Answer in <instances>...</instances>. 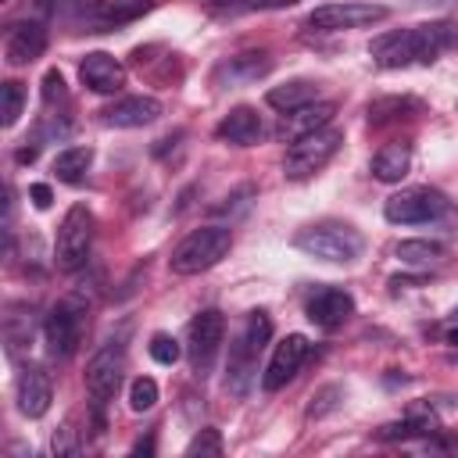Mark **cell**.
<instances>
[{
  "label": "cell",
  "instance_id": "5",
  "mask_svg": "<svg viewBox=\"0 0 458 458\" xmlns=\"http://www.w3.org/2000/svg\"><path fill=\"white\" fill-rule=\"evenodd\" d=\"M93 243V211L86 204H72L57 225V243H54V261L64 272H75L86 265Z\"/></svg>",
  "mask_w": 458,
  "mask_h": 458
},
{
  "label": "cell",
  "instance_id": "27",
  "mask_svg": "<svg viewBox=\"0 0 458 458\" xmlns=\"http://www.w3.org/2000/svg\"><path fill=\"white\" fill-rule=\"evenodd\" d=\"M21 107H25V89H21V82L7 79V82L0 86V114H4L0 122H4V129H11V125L18 122Z\"/></svg>",
  "mask_w": 458,
  "mask_h": 458
},
{
  "label": "cell",
  "instance_id": "34",
  "mask_svg": "<svg viewBox=\"0 0 458 458\" xmlns=\"http://www.w3.org/2000/svg\"><path fill=\"white\" fill-rule=\"evenodd\" d=\"M340 394H344L340 386H326V390H318V394L311 397V408H308V415H311V419L326 415L329 408H336V401H333V397H340Z\"/></svg>",
  "mask_w": 458,
  "mask_h": 458
},
{
  "label": "cell",
  "instance_id": "8",
  "mask_svg": "<svg viewBox=\"0 0 458 458\" xmlns=\"http://www.w3.org/2000/svg\"><path fill=\"white\" fill-rule=\"evenodd\" d=\"M222 340H225V315L222 311L208 308V311L193 315V322L186 329V358H190L193 376H208L211 372Z\"/></svg>",
  "mask_w": 458,
  "mask_h": 458
},
{
  "label": "cell",
  "instance_id": "25",
  "mask_svg": "<svg viewBox=\"0 0 458 458\" xmlns=\"http://www.w3.org/2000/svg\"><path fill=\"white\" fill-rule=\"evenodd\" d=\"M89 165H93V147H64L54 157V175L61 182H82V175L89 172Z\"/></svg>",
  "mask_w": 458,
  "mask_h": 458
},
{
  "label": "cell",
  "instance_id": "28",
  "mask_svg": "<svg viewBox=\"0 0 458 458\" xmlns=\"http://www.w3.org/2000/svg\"><path fill=\"white\" fill-rule=\"evenodd\" d=\"M433 433V419H404V422H390L379 429V440H408V437H422Z\"/></svg>",
  "mask_w": 458,
  "mask_h": 458
},
{
  "label": "cell",
  "instance_id": "24",
  "mask_svg": "<svg viewBox=\"0 0 458 458\" xmlns=\"http://www.w3.org/2000/svg\"><path fill=\"white\" fill-rule=\"evenodd\" d=\"M394 254L401 258V265H411V268H433L444 261V243L437 240H401L394 247Z\"/></svg>",
  "mask_w": 458,
  "mask_h": 458
},
{
  "label": "cell",
  "instance_id": "23",
  "mask_svg": "<svg viewBox=\"0 0 458 458\" xmlns=\"http://www.w3.org/2000/svg\"><path fill=\"white\" fill-rule=\"evenodd\" d=\"M272 340V318H268V311H250L247 318H243V329H240V336L233 340L240 351H247L250 358H258L261 351H265V344Z\"/></svg>",
  "mask_w": 458,
  "mask_h": 458
},
{
  "label": "cell",
  "instance_id": "15",
  "mask_svg": "<svg viewBox=\"0 0 458 458\" xmlns=\"http://www.w3.org/2000/svg\"><path fill=\"white\" fill-rule=\"evenodd\" d=\"M79 79H82V86H89L93 93H118V89L125 86V68H122L118 57H111V54H104V50H93V54L82 57Z\"/></svg>",
  "mask_w": 458,
  "mask_h": 458
},
{
  "label": "cell",
  "instance_id": "32",
  "mask_svg": "<svg viewBox=\"0 0 458 458\" xmlns=\"http://www.w3.org/2000/svg\"><path fill=\"white\" fill-rule=\"evenodd\" d=\"M64 100H68L64 75H61L57 68H50V72L43 75V104H47V107H54V104H64Z\"/></svg>",
  "mask_w": 458,
  "mask_h": 458
},
{
  "label": "cell",
  "instance_id": "35",
  "mask_svg": "<svg viewBox=\"0 0 458 458\" xmlns=\"http://www.w3.org/2000/svg\"><path fill=\"white\" fill-rule=\"evenodd\" d=\"M29 197H32V204H36L39 211H47V208H50V200H54V193H50V186H47V182H32V186H29Z\"/></svg>",
  "mask_w": 458,
  "mask_h": 458
},
{
  "label": "cell",
  "instance_id": "17",
  "mask_svg": "<svg viewBox=\"0 0 458 458\" xmlns=\"http://www.w3.org/2000/svg\"><path fill=\"white\" fill-rule=\"evenodd\" d=\"M47 50V29L43 21H21L7 32V43H4V57L11 68H21V64H32L36 57H43Z\"/></svg>",
  "mask_w": 458,
  "mask_h": 458
},
{
  "label": "cell",
  "instance_id": "9",
  "mask_svg": "<svg viewBox=\"0 0 458 458\" xmlns=\"http://www.w3.org/2000/svg\"><path fill=\"white\" fill-rule=\"evenodd\" d=\"M122 372H125V347L122 344H104L89 361H86V394L93 401V408L100 411L122 386Z\"/></svg>",
  "mask_w": 458,
  "mask_h": 458
},
{
  "label": "cell",
  "instance_id": "18",
  "mask_svg": "<svg viewBox=\"0 0 458 458\" xmlns=\"http://www.w3.org/2000/svg\"><path fill=\"white\" fill-rule=\"evenodd\" d=\"M143 11H150V0H97L86 11V21H89V32H104V29L140 18Z\"/></svg>",
  "mask_w": 458,
  "mask_h": 458
},
{
  "label": "cell",
  "instance_id": "13",
  "mask_svg": "<svg viewBox=\"0 0 458 458\" xmlns=\"http://www.w3.org/2000/svg\"><path fill=\"white\" fill-rule=\"evenodd\" d=\"M14 394H18V411L25 419H43L50 411V401H54V386H50V376L43 365H21L18 372V383H14Z\"/></svg>",
  "mask_w": 458,
  "mask_h": 458
},
{
  "label": "cell",
  "instance_id": "14",
  "mask_svg": "<svg viewBox=\"0 0 458 458\" xmlns=\"http://www.w3.org/2000/svg\"><path fill=\"white\" fill-rule=\"evenodd\" d=\"M157 114H161V100L136 93V97H122V100H114L111 107H104V111H100V122L111 125V129H143V125H150Z\"/></svg>",
  "mask_w": 458,
  "mask_h": 458
},
{
  "label": "cell",
  "instance_id": "21",
  "mask_svg": "<svg viewBox=\"0 0 458 458\" xmlns=\"http://www.w3.org/2000/svg\"><path fill=\"white\" fill-rule=\"evenodd\" d=\"M311 100H318V82H311V79H290V82L272 86V89L265 93V104L276 107L279 114L297 111V107H304V104H311Z\"/></svg>",
  "mask_w": 458,
  "mask_h": 458
},
{
  "label": "cell",
  "instance_id": "4",
  "mask_svg": "<svg viewBox=\"0 0 458 458\" xmlns=\"http://www.w3.org/2000/svg\"><path fill=\"white\" fill-rule=\"evenodd\" d=\"M340 147H344V132L333 125H322V129L290 143V150L283 157V175L286 179H311L315 172H322L336 157Z\"/></svg>",
  "mask_w": 458,
  "mask_h": 458
},
{
  "label": "cell",
  "instance_id": "36",
  "mask_svg": "<svg viewBox=\"0 0 458 458\" xmlns=\"http://www.w3.org/2000/svg\"><path fill=\"white\" fill-rule=\"evenodd\" d=\"M132 451H136V454H150V451H154V437H147V440H140V444H136Z\"/></svg>",
  "mask_w": 458,
  "mask_h": 458
},
{
  "label": "cell",
  "instance_id": "11",
  "mask_svg": "<svg viewBox=\"0 0 458 458\" xmlns=\"http://www.w3.org/2000/svg\"><path fill=\"white\" fill-rule=\"evenodd\" d=\"M308 354H311L308 336L290 333L286 340H279L276 351H272V358H268V365H265V372H261V386H265L268 394L283 390V386L301 372V365L308 361Z\"/></svg>",
  "mask_w": 458,
  "mask_h": 458
},
{
  "label": "cell",
  "instance_id": "10",
  "mask_svg": "<svg viewBox=\"0 0 458 458\" xmlns=\"http://www.w3.org/2000/svg\"><path fill=\"white\" fill-rule=\"evenodd\" d=\"M390 11L383 4H365V0H344V4H322L308 14V25L318 32H344V29H361L383 21Z\"/></svg>",
  "mask_w": 458,
  "mask_h": 458
},
{
  "label": "cell",
  "instance_id": "19",
  "mask_svg": "<svg viewBox=\"0 0 458 458\" xmlns=\"http://www.w3.org/2000/svg\"><path fill=\"white\" fill-rule=\"evenodd\" d=\"M215 136L225 140V143H236V147H250V143L261 140V118H258L254 107L240 104V107H233V111L215 125Z\"/></svg>",
  "mask_w": 458,
  "mask_h": 458
},
{
  "label": "cell",
  "instance_id": "31",
  "mask_svg": "<svg viewBox=\"0 0 458 458\" xmlns=\"http://www.w3.org/2000/svg\"><path fill=\"white\" fill-rule=\"evenodd\" d=\"M186 454H190V458H197V454H200V458H218V454H222V433L211 429V426L200 429V433L186 444Z\"/></svg>",
  "mask_w": 458,
  "mask_h": 458
},
{
  "label": "cell",
  "instance_id": "7",
  "mask_svg": "<svg viewBox=\"0 0 458 458\" xmlns=\"http://www.w3.org/2000/svg\"><path fill=\"white\" fill-rule=\"evenodd\" d=\"M447 211V197L440 190H429V186H408V190H397L394 197H386L383 204V215L386 222L394 225H422V222H433Z\"/></svg>",
  "mask_w": 458,
  "mask_h": 458
},
{
  "label": "cell",
  "instance_id": "2",
  "mask_svg": "<svg viewBox=\"0 0 458 458\" xmlns=\"http://www.w3.org/2000/svg\"><path fill=\"white\" fill-rule=\"evenodd\" d=\"M293 247L304 250L308 258L315 261H329V265H347L361 254L365 240L354 225L347 222H315V225H304L297 236H293Z\"/></svg>",
  "mask_w": 458,
  "mask_h": 458
},
{
  "label": "cell",
  "instance_id": "37",
  "mask_svg": "<svg viewBox=\"0 0 458 458\" xmlns=\"http://www.w3.org/2000/svg\"><path fill=\"white\" fill-rule=\"evenodd\" d=\"M447 340H451V344H458V329H454V333H447Z\"/></svg>",
  "mask_w": 458,
  "mask_h": 458
},
{
  "label": "cell",
  "instance_id": "6",
  "mask_svg": "<svg viewBox=\"0 0 458 458\" xmlns=\"http://www.w3.org/2000/svg\"><path fill=\"white\" fill-rule=\"evenodd\" d=\"M82 322H86V308L75 297H64L50 308L47 322H43V344L50 358H72L79 340H82Z\"/></svg>",
  "mask_w": 458,
  "mask_h": 458
},
{
  "label": "cell",
  "instance_id": "26",
  "mask_svg": "<svg viewBox=\"0 0 458 458\" xmlns=\"http://www.w3.org/2000/svg\"><path fill=\"white\" fill-rule=\"evenodd\" d=\"M422 104L415 97H379L369 104V122L372 125H386V122H397V118H408V114H419Z\"/></svg>",
  "mask_w": 458,
  "mask_h": 458
},
{
  "label": "cell",
  "instance_id": "1",
  "mask_svg": "<svg viewBox=\"0 0 458 458\" xmlns=\"http://www.w3.org/2000/svg\"><path fill=\"white\" fill-rule=\"evenodd\" d=\"M454 43H458V29L451 21H426L376 36L369 43V54L379 68H411V64H433Z\"/></svg>",
  "mask_w": 458,
  "mask_h": 458
},
{
  "label": "cell",
  "instance_id": "12",
  "mask_svg": "<svg viewBox=\"0 0 458 458\" xmlns=\"http://www.w3.org/2000/svg\"><path fill=\"white\" fill-rule=\"evenodd\" d=\"M308 322H315L318 329H340L351 315H354V297L340 286H318L308 304H304Z\"/></svg>",
  "mask_w": 458,
  "mask_h": 458
},
{
  "label": "cell",
  "instance_id": "16",
  "mask_svg": "<svg viewBox=\"0 0 458 458\" xmlns=\"http://www.w3.org/2000/svg\"><path fill=\"white\" fill-rule=\"evenodd\" d=\"M333 114H336V104L333 100H311V104H304L297 111H286L283 122H279V129H276V136L286 140V143H293V140H301V136L329 125Z\"/></svg>",
  "mask_w": 458,
  "mask_h": 458
},
{
  "label": "cell",
  "instance_id": "29",
  "mask_svg": "<svg viewBox=\"0 0 458 458\" xmlns=\"http://www.w3.org/2000/svg\"><path fill=\"white\" fill-rule=\"evenodd\" d=\"M147 351H150V358H154L157 365H175L179 354H182V347H179V340H175L172 333H154L150 344H147Z\"/></svg>",
  "mask_w": 458,
  "mask_h": 458
},
{
  "label": "cell",
  "instance_id": "20",
  "mask_svg": "<svg viewBox=\"0 0 458 458\" xmlns=\"http://www.w3.org/2000/svg\"><path fill=\"white\" fill-rule=\"evenodd\" d=\"M272 72V57L268 54H236V57H229L222 68H218V79H225L229 86H243V82H258V79H265Z\"/></svg>",
  "mask_w": 458,
  "mask_h": 458
},
{
  "label": "cell",
  "instance_id": "3",
  "mask_svg": "<svg viewBox=\"0 0 458 458\" xmlns=\"http://www.w3.org/2000/svg\"><path fill=\"white\" fill-rule=\"evenodd\" d=\"M229 247H233L229 225H200V229H193V233L172 250L168 265H172L175 276H200V272L215 268V265L229 254Z\"/></svg>",
  "mask_w": 458,
  "mask_h": 458
},
{
  "label": "cell",
  "instance_id": "33",
  "mask_svg": "<svg viewBox=\"0 0 458 458\" xmlns=\"http://www.w3.org/2000/svg\"><path fill=\"white\" fill-rule=\"evenodd\" d=\"M50 451L57 454V458H64V454H75L79 451V440H75V429L64 422L57 433H54V440H50Z\"/></svg>",
  "mask_w": 458,
  "mask_h": 458
},
{
  "label": "cell",
  "instance_id": "30",
  "mask_svg": "<svg viewBox=\"0 0 458 458\" xmlns=\"http://www.w3.org/2000/svg\"><path fill=\"white\" fill-rule=\"evenodd\" d=\"M154 404H157V383L150 376L132 379V386H129V408L132 411H150Z\"/></svg>",
  "mask_w": 458,
  "mask_h": 458
},
{
  "label": "cell",
  "instance_id": "38",
  "mask_svg": "<svg viewBox=\"0 0 458 458\" xmlns=\"http://www.w3.org/2000/svg\"><path fill=\"white\" fill-rule=\"evenodd\" d=\"M454 315H458V311H454Z\"/></svg>",
  "mask_w": 458,
  "mask_h": 458
},
{
  "label": "cell",
  "instance_id": "22",
  "mask_svg": "<svg viewBox=\"0 0 458 458\" xmlns=\"http://www.w3.org/2000/svg\"><path fill=\"white\" fill-rule=\"evenodd\" d=\"M411 168V147L408 143H386L376 157H372V175L379 182H401Z\"/></svg>",
  "mask_w": 458,
  "mask_h": 458
}]
</instances>
